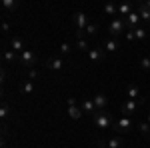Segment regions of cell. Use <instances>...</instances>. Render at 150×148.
<instances>
[{"mask_svg":"<svg viewBox=\"0 0 150 148\" xmlns=\"http://www.w3.org/2000/svg\"><path fill=\"white\" fill-rule=\"evenodd\" d=\"M132 128V120H130V116H122L118 122H114V130L116 132H128Z\"/></svg>","mask_w":150,"mask_h":148,"instance_id":"5","label":"cell"},{"mask_svg":"<svg viewBox=\"0 0 150 148\" xmlns=\"http://www.w3.org/2000/svg\"><path fill=\"white\" fill-rule=\"evenodd\" d=\"M8 30H10V24L4 20V22H2V32H8Z\"/></svg>","mask_w":150,"mask_h":148,"instance_id":"32","label":"cell"},{"mask_svg":"<svg viewBox=\"0 0 150 148\" xmlns=\"http://www.w3.org/2000/svg\"><path fill=\"white\" fill-rule=\"evenodd\" d=\"M2 8H4V10H16V8H18V2H16V0H2Z\"/></svg>","mask_w":150,"mask_h":148,"instance_id":"20","label":"cell"},{"mask_svg":"<svg viewBox=\"0 0 150 148\" xmlns=\"http://www.w3.org/2000/svg\"><path fill=\"white\" fill-rule=\"evenodd\" d=\"M66 102H68V106H76V100H74V98H68Z\"/></svg>","mask_w":150,"mask_h":148,"instance_id":"33","label":"cell"},{"mask_svg":"<svg viewBox=\"0 0 150 148\" xmlns=\"http://www.w3.org/2000/svg\"><path fill=\"white\" fill-rule=\"evenodd\" d=\"M80 108H82V112H84V114H90V116H94V114L98 112V110H96V106H94V100H92V98H84Z\"/></svg>","mask_w":150,"mask_h":148,"instance_id":"11","label":"cell"},{"mask_svg":"<svg viewBox=\"0 0 150 148\" xmlns=\"http://www.w3.org/2000/svg\"><path fill=\"white\" fill-rule=\"evenodd\" d=\"M84 32H86V34H88V36H94V34H96V32H98V24H88Z\"/></svg>","mask_w":150,"mask_h":148,"instance_id":"24","label":"cell"},{"mask_svg":"<svg viewBox=\"0 0 150 148\" xmlns=\"http://www.w3.org/2000/svg\"><path fill=\"white\" fill-rule=\"evenodd\" d=\"M132 32L136 36V40H144V38H146V30H144V28H136V30H132Z\"/></svg>","mask_w":150,"mask_h":148,"instance_id":"25","label":"cell"},{"mask_svg":"<svg viewBox=\"0 0 150 148\" xmlns=\"http://www.w3.org/2000/svg\"><path fill=\"white\" fill-rule=\"evenodd\" d=\"M148 138H150V134H148Z\"/></svg>","mask_w":150,"mask_h":148,"instance_id":"38","label":"cell"},{"mask_svg":"<svg viewBox=\"0 0 150 148\" xmlns=\"http://www.w3.org/2000/svg\"><path fill=\"white\" fill-rule=\"evenodd\" d=\"M138 22H140L138 12H132V14H128L126 18H124V24H126V32H128V30H136V28H138Z\"/></svg>","mask_w":150,"mask_h":148,"instance_id":"6","label":"cell"},{"mask_svg":"<svg viewBox=\"0 0 150 148\" xmlns=\"http://www.w3.org/2000/svg\"><path fill=\"white\" fill-rule=\"evenodd\" d=\"M92 100H94V106H96L98 112H100V110H106V106H108V96H106L104 92H98Z\"/></svg>","mask_w":150,"mask_h":148,"instance_id":"8","label":"cell"},{"mask_svg":"<svg viewBox=\"0 0 150 148\" xmlns=\"http://www.w3.org/2000/svg\"><path fill=\"white\" fill-rule=\"evenodd\" d=\"M74 24H76V28H78L80 32H84L86 26H88V16H86L84 12H76V14H74Z\"/></svg>","mask_w":150,"mask_h":148,"instance_id":"7","label":"cell"},{"mask_svg":"<svg viewBox=\"0 0 150 148\" xmlns=\"http://www.w3.org/2000/svg\"><path fill=\"white\" fill-rule=\"evenodd\" d=\"M140 68H142V70H150V58L148 56L140 58Z\"/></svg>","mask_w":150,"mask_h":148,"instance_id":"26","label":"cell"},{"mask_svg":"<svg viewBox=\"0 0 150 148\" xmlns=\"http://www.w3.org/2000/svg\"><path fill=\"white\" fill-rule=\"evenodd\" d=\"M20 64H24V66H28V68H32L36 64V52H32L30 48L28 50H24L22 54H20V60H18Z\"/></svg>","mask_w":150,"mask_h":148,"instance_id":"3","label":"cell"},{"mask_svg":"<svg viewBox=\"0 0 150 148\" xmlns=\"http://www.w3.org/2000/svg\"><path fill=\"white\" fill-rule=\"evenodd\" d=\"M70 50H72V46H70L68 42H62V44H60V54H68Z\"/></svg>","mask_w":150,"mask_h":148,"instance_id":"29","label":"cell"},{"mask_svg":"<svg viewBox=\"0 0 150 148\" xmlns=\"http://www.w3.org/2000/svg\"><path fill=\"white\" fill-rule=\"evenodd\" d=\"M148 58H150V52H148Z\"/></svg>","mask_w":150,"mask_h":148,"instance_id":"37","label":"cell"},{"mask_svg":"<svg viewBox=\"0 0 150 148\" xmlns=\"http://www.w3.org/2000/svg\"><path fill=\"white\" fill-rule=\"evenodd\" d=\"M88 58H90L92 62H102L104 60V50H100V48H90Z\"/></svg>","mask_w":150,"mask_h":148,"instance_id":"14","label":"cell"},{"mask_svg":"<svg viewBox=\"0 0 150 148\" xmlns=\"http://www.w3.org/2000/svg\"><path fill=\"white\" fill-rule=\"evenodd\" d=\"M144 102V98L142 100H126V102L122 104V112H124V116H132V114L138 110V106Z\"/></svg>","mask_w":150,"mask_h":148,"instance_id":"4","label":"cell"},{"mask_svg":"<svg viewBox=\"0 0 150 148\" xmlns=\"http://www.w3.org/2000/svg\"><path fill=\"white\" fill-rule=\"evenodd\" d=\"M64 66V62H62V58L60 56H54V58H48L46 60V68L52 70V72H60Z\"/></svg>","mask_w":150,"mask_h":148,"instance_id":"9","label":"cell"},{"mask_svg":"<svg viewBox=\"0 0 150 148\" xmlns=\"http://www.w3.org/2000/svg\"><path fill=\"white\" fill-rule=\"evenodd\" d=\"M92 118H94V124H96V128H100V130H106V128H110V124H112L110 112H106V110H100V112H96Z\"/></svg>","mask_w":150,"mask_h":148,"instance_id":"1","label":"cell"},{"mask_svg":"<svg viewBox=\"0 0 150 148\" xmlns=\"http://www.w3.org/2000/svg\"><path fill=\"white\" fill-rule=\"evenodd\" d=\"M4 60L6 62H16V60H20V54H16L14 50H6L4 52Z\"/></svg>","mask_w":150,"mask_h":148,"instance_id":"21","label":"cell"},{"mask_svg":"<svg viewBox=\"0 0 150 148\" xmlns=\"http://www.w3.org/2000/svg\"><path fill=\"white\" fill-rule=\"evenodd\" d=\"M106 146H108V148H122V146H124V140H122L120 136H114V138H110V140H108V144H106Z\"/></svg>","mask_w":150,"mask_h":148,"instance_id":"19","label":"cell"},{"mask_svg":"<svg viewBox=\"0 0 150 148\" xmlns=\"http://www.w3.org/2000/svg\"><path fill=\"white\" fill-rule=\"evenodd\" d=\"M144 4H146V6H148V10H150V0H148V2H144Z\"/></svg>","mask_w":150,"mask_h":148,"instance_id":"34","label":"cell"},{"mask_svg":"<svg viewBox=\"0 0 150 148\" xmlns=\"http://www.w3.org/2000/svg\"><path fill=\"white\" fill-rule=\"evenodd\" d=\"M10 50H14L16 54H22L24 50H28V48H26V44H24V40H22V38L14 36V38L10 40Z\"/></svg>","mask_w":150,"mask_h":148,"instance_id":"10","label":"cell"},{"mask_svg":"<svg viewBox=\"0 0 150 148\" xmlns=\"http://www.w3.org/2000/svg\"><path fill=\"white\" fill-rule=\"evenodd\" d=\"M36 76H38V72H36L34 68H30V72H28V78H30V80H34Z\"/></svg>","mask_w":150,"mask_h":148,"instance_id":"31","label":"cell"},{"mask_svg":"<svg viewBox=\"0 0 150 148\" xmlns=\"http://www.w3.org/2000/svg\"><path fill=\"white\" fill-rule=\"evenodd\" d=\"M8 114H10V106L4 102V104H2V108H0V116H2V118H6Z\"/></svg>","mask_w":150,"mask_h":148,"instance_id":"28","label":"cell"},{"mask_svg":"<svg viewBox=\"0 0 150 148\" xmlns=\"http://www.w3.org/2000/svg\"><path fill=\"white\" fill-rule=\"evenodd\" d=\"M104 50H106V52H116V50H118V42H116L114 38H108V40L104 42Z\"/></svg>","mask_w":150,"mask_h":148,"instance_id":"17","label":"cell"},{"mask_svg":"<svg viewBox=\"0 0 150 148\" xmlns=\"http://www.w3.org/2000/svg\"><path fill=\"white\" fill-rule=\"evenodd\" d=\"M76 50H80V52H90V48H88V42L78 34V40H76Z\"/></svg>","mask_w":150,"mask_h":148,"instance_id":"18","label":"cell"},{"mask_svg":"<svg viewBox=\"0 0 150 148\" xmlns=\"http://www.w3.org/2000/svg\"><path fill=\"white\" fill-rule=\"evenodd\" d=\"M92 148H102V144H96V146H92Z\"/></svg>","mask_w":150,"mask_h":148,"instance_id":"35","label":"cell"},{"mask_svg":"<svg viewBox=\"0 0 150 148\" xmlns=\"http://www.w3.org/2000/svg\"><path fill=\"white\" fill-rule=\"evenodd\" d=\"M136 8H138V16H140V20H146V22H150V10H148V6L142 2V4H136Z\"/></svg>","mask_w":150,"mask_h":148,"instance_id":"13","label":"cell"},{"mask_svg":"<svg viewBox=\"0 0 150 148\" xmlns=\"http://www.w3.org/2000/svg\"><path fill=\"white\" fill-rule=\"evenodd\" d=\"M68 116L72 120H80L82 116H84V112H82V108H78V106H68Z\"/></svg>","mask_w":150,"mask_h":148,"instance_id":"16","label":"cell"},{"mask_svg":"<svg viewBox=\"0 0 150 148\" xmlns=\"http://www.w3.org/2000/svg\"><path fill=\"white\" fill-rule=\"evenodd\" d=\"M124 36H126V40H128V42H134V40H136V36H134V32H132V30H128V32H126Z\"/></svg>","mask_w":150,"mask_h":148,"instance_id":"30","label":"cell"},{"mask_svg":"<svg viewBox=\"0 0 150 148\" xmlns=\"http://www.w3.org/2000/svg\"><path fill=\"white\" fill-rule=\"evenodd\" d=\"M134 12V4H130V2H122V4H118V14H122L124 18H126L128 14H132Z\"/></svg>","mask_w":150,"mask_h":148,"instance_id":"15","label":"cell"},{"mask_svg":"<svg viewBox=\"0 0 150 148\" xmlns=\"http://www.w3.org/2000/svg\"><path fill=\"white\" fill-rule=\"evenodd\" d=\"M104 12H106L108 16H116V14H118V6L112 4V2H108V4L104 6Z\"/></svg>","mask_w":150,"mask_h":148,"instance_id":"22","label":"cell"},{"mask_svg":"<svg viewBox=\"0 0 150 148\" xmlns=\"http://www.w3.org/2000/svg\"><path fill=\"white\" fill-rule=\"evenodd\" d=\"M124 30H126V24H124V18H118V16H116L114 20H112V22L108 24V32H110V34H112V36H120V34H126Z\"/></svg>","mask_w":150,"mask_h":148,"instance_id":"2","label":"cell"},{"mask_svg":"<svg viewBox=\"0 0 150 148\" xmlns=\"http://www.w3.org/2000/svg\"><path fill=\"white\" fill-rule=\"evenodd\" d=\"M148 124H150V114H148Z\"/></svg>","mask_w":150,"mask_h":148,"instance_id":"36","label":"cell"},{"mask_svg":"<svg viewBox=\"0 0 150 148\" xmlns=\"http://www.w3.org/2000/svg\"><path fill=\"white\" fill-rule=\"evenodd\" d=\"M126 96H128V100H142L140 88L136 86V84H130V86L126 88Z\"/></svg>","mask_w":150,"mask_h":148,"instance_id":"12","label":"cell"},{"mask_svg":"<svg viewBox=\"0 0 150 148\" xmlns=\"http://www.w3.org/2000/svg\"><path fill=\"white\" fill-rule=\"evenodd\" d=\"M138 128H140V132H142V134H150V124H148V122H140Z\"/></svg>","mask_w":150,"mask_h":148,"instance_id":"27","label":"cell"},{"mask_svg":"<svg viewBox=\"0 0 150 148\" xmlns=\"http://www.w3.org/2000/svg\"><path fill=\"white\" fill-rule=\"evenodd\" d=\"M22 92H24V94H32V92H34V82H32V80L24 82V84H22Z\"/></svg>","mask_w":150,"mask_h":148,"instance_id":"23","label":"cell"}]
</instances>
